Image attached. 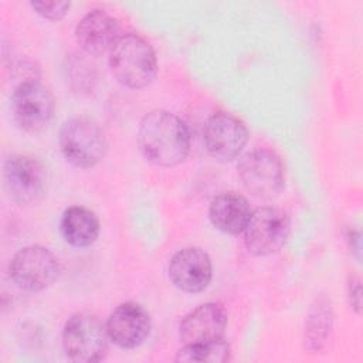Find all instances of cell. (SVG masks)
Returning a JSON list of instances; mask_svg holds the SVG:
<instances>
[{"label": "cell", "mask_w": 363, "mask_h": 363, "mask_svg": "<svg viewBox=\"0 0 363 363\" xmlns=\"http://www.w3.org/2000/svg\"><path fill=\"white\" fill-rule=\"evenodd\" d=\"M109 68L119 84L139 89L147 86L156 77L157 61L152 45L138 34L118 38L109 51Z\"/></svg>", "instance_id": "obj_2"}, {"label": "cell", "mask_w": 363, "mask_h": 363, "mask_svg": "<svg viewBox=\"0 0 363 363\" xmlns=\"http://www.w3.org/2000/svg\"><path fill=\"white\" fill-rule=\"evenodd\" d=\"M244 244L252 255H269L279 251L291 233L288 214L278 207H258L244 228Z\"/></svg>", "instance_id": "obj_5"}, {"label": "cell", "mask_w": 363, "mask_h": 363, "mask_svg": "<svg viewBox=\"0 0 363 363\" xmlns=\"http://www.w3.org/2000/svg\"><path fill=\"white\" fill-rule=\"evenodd\" d=\"M227 326V312L223 305L207 302L189 312L179 326L184 345L207 343L223 339Z\"/></svg>", "instance_id": "obj_13"}, {"label": "cell", "mask_w": 363, "mask_h": 363, "mask_svg": "<svg viewBox=\"0 0 363 363\" xmlns=\"http://www.w3.org/2000/svg\"><path fill=\"white\" fill-rule=\"evenodd\" d=\"M60 228L65 241L74 247H88L94 244L99 234V220L91 210L72 206L61 217Z\"/></svg>", "instance_id": "obj_16"}, {"label": "cell", "mask_w": 363, "mask_h": 363, "mask_svg": "<svg viewBox=\"0 0 363 363\" xmlns=\"http://www.w3.org/2000/svg\"><path fill=\"white\" fill-rule=\"evenodd\" d=\"M138 143L150 163L172 167L186 159L190 149V133L177 115L157 109L142 118Z\"/></svg>", "instance_id": "obj_1"}, {"label": "cell", "mask_w": 363, "mask_h": 363, "mask_svg": "<svg viewBox=\"0 0 363 363\" xmlns=\"http://www.w3.org/2000/svg\"><path fill=\"white\" fill-rule=\"evenodd\" d=\"M106 326L98 316L79 312L68 318L62 329V347L72 362L92 363L105 357L108 350Z\"/></svg>", "instance_id": "obj_4"}, {"label": "cell", "mask_w": 363, "mask_h": 363, "mask_svg": "<svg viewBox=\"0 0 363 363\" xmlns=\"http://www.w3.org/2000/svg\"><path fill=\"white\" fill-rule=\"evenodd\" d=\"M349 298H350V303L352 306L356 309V312H360V281L359 278H352V281L349 282Z\"/></svg>", "instance_id": "obj_20"}, {"label": "cell", "mask_w": 363, "mask_h": 363, "mask_svg": "<svg viewBox=\"0 0 363 363\" xmlns=\"http://www.w3.org/2000/svg\"><path fill=\"white\" fill-rule=\"evenodd\" d=\"M211 259L200 248L189 247L177 251L169 264V278L184 292H200L210 284Z\"/></svg>", "instance_id": "obj_12"}, {"label": "cell", "mask_w": 363, "mask_h": 363, "mask_svg": "<svg viewBox=\"0 0 363 363\" xmlns=\"http://www.w3.org/2000/svg\"><path fill=\"white\" fill-rule=\"evenodd\" d=\"M52 94L37 79H24L13 91L11 112L16 123L26 132L37 133L54 113Z\"/></svg>", "instance_id": "obj_8"}, {"label": "cell", "mask_w": 363, "mask_h": 363, "mask_svg": "<svg viewBox=\"0 0 363 363\" xmlns=\"http://www.w3.org/2000/svg\"><path fill=\"white\" fill-rule=\"evenodd\" d=\"M60 275L57 257L45 247L28 245L14 254L10 261L13 282L28 292H40L55 282Z\"/></svg>", "instance_id": "obj_6"}, {"label": "cell", "mask_w": 363, "mask_h": 363, "mask_svg": "<svg viewBox=\"0 0 363 363\" xmlns=\"http://www.w3.org/2000/svg\"><path fill=\"white\" fill-rule=\"evenodd\" d=\"M238 177L244 187L259 199H272L284 187V167L268 149H254L238 162Z\"/></svg>", "instance_id": "obj_7"}, {"label": "cell", "mask_w": 363, "mask_h": 363, "mask_svg": "<svg viewBox=\"0 0 363 363\" xmlns=\"http://www.w3.org/2000/svg\"><path fill=\"white\" fill-rule=\"evenodd\" d=\"M58 142L65 159L82 169L99 163L108 149L101 126L85 116H75L65 121L60 129Z\"/></svg>", "instance_id": "obj_3"}, {"label": "cell", "mask_w": 363, "mask_h": 363, "mask_svg": "<svg viewBox=\"0 0 363 363\" xmlns=\"http://www.w3.org/2000/svg\"><path fill=\"white\" fill-rule=\"evenodd\" d=\"M31 7L44 18L48 20H61L69 10L71 3L69 1H31Z\"/></svg>", "instance_id": "obj_19"}, {"label": "cell", "mask_w": 363, "mask_h": 363, "mask_svg": "<svg viewBox=\"0 0 363 363\" xmlns=\"http://www.w3.org/2000/svg\"><path fill=\"white\" fill-rule=\"evenodd\" d=\"M251 213L247 199L233 191L216 196L208 207V218L211 224L217 230L233 235L244 231Z\"/></svg>", "instance_id": "obj_15"}, {"label": "cell", "mask_w": 363, "mask_h": 363, "mask_svg": "<svg viewBox=\"0 0 363 363\" xmlns=\"http://www.w3.org/2000/svg\"><path fill=\"white\" fill-rule=\"evenodd\" d=\"M230 347L223 340H214L207 343H197V345H184L183 349L179 350L176 360L177 362H208V363H218L228 360Z\"/></svg>", "instance_id": "obj_18"}, {"label": "cell", "mask_w": 363, "mask_h": 363, "mask_svg": "<svg viewBox=\"0 0 363 363\" xmlns=\"http://www.w3.org/2000/svg\"><path fill=\"white\" fill-rule=\"evenodd\" d=\"M332 329V309L328 301L320 299L318 303L312 308L311 315L306 322V329H305V342L308 346L313 350H319Z\"/></svg>", "instance_id": "obj_17"}, {"label": "cell", "mask_w": 363, "mask_h": 363, "mask_svg": "<svg viewBox=\"0 0 363 363\" xmlns=\"http://www.w3.org/2000/svg\"><path fill=\"white\" fill-rule=\"evenodd\" d=\"M118 21L105 10L86 13L75 27L78 45L89 55H102L111 51L119 38Z\"/></svg>", "instance_id": "obj_14"}, {"label": "cell", "mask_w": 363, "mask_h": 363, "mask_svg": "<svg viewBox=\"0 0 363 363\" xmlns=\"http://www.w3.org/2000/svg\"><path fill=\"white\" fill-rule=\"evenodd\" d=\"M3 176L9 196L18 204L37 203L45 193V169L33 157L23 155L7 157Z\"/></svg>", "instance_id": "obj_9"}, {"label": "cell", "mask_w": 363, "mask_h": 363, "mask_svg": "<svg viewBox=\"0 0 363 363\" xmlns=\"http://www.w3.org/2000/svg\"><path fill=\"white\" fill-rule=\"evenodd\" d=\"M248 140L245 123L228 112L214 113L204 126V145L211 157L220 162L235 159Z\"/></svg>", "instance_id": "obj_10"}, {"label": "cell", "mask_w": 363, "mask_h": 363, "mask_svg": "<svg viewBox=\"0 0 363 363\" xmlns=\"http://www.w3.org/2000/svg\"><path fill=\"white\" fill-rule=\"evenodd\" d=\"M109 339L122 349H133L145 342L150 332V316L136 302H125L113 309L106 322Z\"/></svg>", "instance_id": "obj_11"}]
</instances>
